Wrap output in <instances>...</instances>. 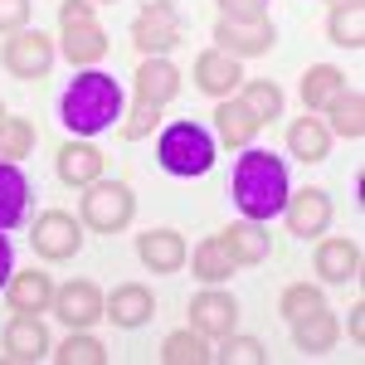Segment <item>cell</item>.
I'll return each mask as SVG.
<instances>
[{
	"label": "cell",
	"instance_id": "cell-1",
	"mask_svg": "<svg viewBox=\"0 0 365 365\" xmlns=\"http://www.w3.org/2000/svg\"><path fill=\"white\" fill-rule=\"evenodd\" d=\"M122 117H127V93L103 68H78V78L58 98V122L73 137H98V132L117 127Z\"/></svg>",
	"mask_w": 365,
	"mask_h": 365
},
{
	"label": "cell",
	"instance_id": "cell-2",
	"mask_svg": "<svg viewBox=\"0 0 365 365\" xmlns=\"http://www.w3.org/2000/svg\"><path fill=\"white\" fill-rule=\"evenodd\" d=\"M229 195H234V205H239V215H244V220H258V225H268L273 215H282V205H287V195H292L282 156L249 146V151L239 156V166H234Z\"/></svg>",
	"mask_w": 365,
	"mask_h": 365
},
{
	"label": "cell",
	"instance_id": "cell-3",
	"mask_svg": "<svg viewBox=\"0 0 365 365\" xmlns=\"http://www.w3.org/2000/svg\"><path fill=\"white\" fill-rule=\"evenodd\" d=\"M215 151H220L215 132L190 122V117H180V122H166L161 137H156V166L166 175H175V180H195V175H210Z\"/></svg>",
	"mask_w": 365,
	"mask_h": 365
},
{
	"label": "cell",
	"instance_id": "cell-4",
	"mask_svg": "<svg viewBox=\"0 0 365 365\" xmlns=\"http://www.w3.org/2000/svg\"><path fill=\"white\" fill-rule=\"evenodd\" d=\"M78 220L93 234H122V229L137 220V195L127 180H93L83 185V200H78Z\"/></svg>",
	"mask_w": 365,
	"mask_h": 365
},
{
	"label": "cell",
	"instance_id": "cell-5",
	"mask_svg": "<svg viewBox=\"0 0 365 365\" xmlns=\"http://www.w3.org/2000/svg\"><path fill=\"white\" fill-rule=\"evenodd\" d=\"M54 58H58V44L44 29H20V34H10V39L0 44V68H5L10 78H20V83L49 78Z\"/></svg>",
	"mask_w": 365,
	"mask_h": 365
},
{
	"label": "cell",
	"instance_id": "cell-6",
	"mask_svg": "<svg viewBox=\"0 0 365 365\" xmlns=\"http://www.w3.org/2000/svg\"><path fill=\"white\" fill-rule=\"evenodd\" d=\"M185 39V20L175 10V0H146L132 20V44L141 54H166Z\"/></svg>",
	"mask_w": 365,
	"mask_h": 365
},
{
	"label": "cell",
	"instance_id": "cell-7",
	"mask_svg": "<svg viewBox=\"0 0 365 365\" xmlns=\"http://www.w3.org/2000/svg\"><path fill=\"white\" fill-rule=\"evenodd\" d=\"M29 244H34V253L44 263H68V258H78V249H83V220H73L68 210H44L34 220Z\"/></svg>",
	"mask_w": 365,
	"mask_h": 365
},
{
	"label": "cell",
	"instance_id": "cell-8",
	"mask_svg": "<svg viewBox=\"0 0 365 365\" xmlns=\"http://www.w3.org/2000/svg\"><path fill=\"white\" fill-rule=\"evenodd\" d=\"M190 327H195L200 336L220 341L229 331H239V297L225 292V287H205L190 297Z\"/></svg>",
	"mask_w": 365,
	"mask_h": 365
},
{
	"label": "cell",
	"instance_id": "cell-9",
	"mask_svg": "<svg viewBox=\"0 0 365 365\" xmlns=\"http://www.w3.org/2000/svg\"><path fill=\"white\" fill-rule=\"evenodd\" d=\"M68 327V331H88L98 317H103V287L88 278H73L63 282V287H54V307H49Z\"/></svg>",
	"mask_w": 365,
	"mask_h": 365
},
{
	"label": "cell",
	"instance_id": "cell-10",
	"mask_svg": "<svg viewBox=\"0 0 365 365\" xmlns=\"http://www.w3.org/2000/svg\"><path fill=\"white\" fill-rule=\"evenodd\" d=\"M273 44H278L273 20H225L220 15V25H215V49H225L234 58H258V54H268Z\"/></svg>",
	"mask_w": 365,
	"mask_h": 365
},
{
	"label": "cell",
	"instance_id": "cell-11",
	"mask_svg": "<svg viewBox=\"0 0 365 365\" xmlns=\"http://www.w3.org/2000/svg\"><path fill=\"white\" fill-rule=\"evenodd\" d=\"M282 215H287V229L297 234V239H322L327 229H331V195L322 190V185H307V190H297V195H287L282 205Z\"/></svg>",
	"mask_w": 365,
	"mask_h": 365
},
{
	"label": "cell",
	"instance_id": "cell-12",
	"mask_svg": "<svg viewBox=\"0 0 365 365\" xmlns=\"http://www.w3.org/2000/svg\"><path fill=\"white\" fill-rule=\"evenodd\" d=\"M151 312H156V297H151L146 282H117L113 292L103 297V317L113 322L117 331H137V327H146Z\"/></svg>",
	"mask_w": 365,
	"mask_h": 365
},
{
	"label": "cell",
	"instance_id": "cell-13",
	"mask_svg": "<svg viewBox=\"0 0 365 365\" xmlns=\"http://www.w3.org/2000/svg\"><path fill=\"white\" fill-rule=\"evenodd\" d=\"M137 258L146 273H180L190 258V244L180 229H146L137 234Z\"/></svg>",
	"mask_w": 365,
	"mask_h": 365
},
{
	"label": "cell",
	"instance_id": "cell-14",
	"mask_svg": "<svg viewBox=\"0 0 365 365\" xmlns=\"http://www.w3.org/2000/svg\"><path fill=\"white\" fill-rule=\"evenodd\" d=\"M239 83H244V58L225 54V49H205V54H195V88L200 93H210V98L220 103V98H234Z\"/></svg>",
	"mask_w": 365,
	"mask_h": 365
},
{
	"label": "cell",
	"instance_id": "cell-15",
	"mask_svg": "<svg viewBox=\"0 0 365 365\" xmlns=\"http://www.w3.org/2000/svg\"><path fill=\"white\" fill-rule=\"evenodd\" d=\"M258 132H263V122H258V113H253L239 93L215 103V141H220V146H229V151L253 146V137H258Z\"/></svg>",
	"mask_w": 365,
	"mask_h": 365
},
{
	"label": "cell",
	"instance_id": "cell-16",
	"mask_svg": "<svg viewBox=\"0 0 365 365\" xmlns=\"http://www.w3.org/2000/svg\"><path fill=\"white\" fill-rule=\"evenodd\" d=\"M54 166H58V180H63V185L83 190V185H93V180L103 175L108 156H103V151H98L88 137H73V141H63V146H58Z\"/></svg>",
	"mask_w": 365,
	"mask_h": 365
},
{
	"label": "cell",
	"instance_id": "cell-17",
	"mask_svg": "<svg viewBox=\"0 0 365 365\" xmlns=\"http://www.w3.org/2000/svg\"><path fill=\"white\" fill-rule=\"evenodd\" d=\"M5 302H10V312H20V317H39V312L54 307V278H49L44 268L10 273V282H5Z\"/></svg>",
	"mask_w": 365,
	"mask_h": 365
},
{
	"label": "cell",
	"instance_id": "cell-18",
	"mask_svg": "<svg viewBox=\"0 0 365 365\" xmlns=\"http://www.w3.org/2000/svg\"><path fill=\"white\" fill-rule=\"evenodd\" d=\"M322 122H327L331 137L361 141L365 137V93H361V88H336L331 103L322 108Z\"/></svg>",
	"mask_w": 365,
	"mask_h": 365
},
{
	"label": "cell",
	"instance_id": "cell-19",
	"mask_svg": "<svg viewBox=\"0 0 365 365\" xmlns=\"http://www.w3.org/2000/svg\"><path fill=\"white\" fill-rule=\"evenodd\" d=\"M54 351V341H49V327L39 322V317H10V327H5V361H44Z\"/></svg>",
	"mask_w": 365,
	"mask_h": 365
},
{
	"label": "cell",
	"instance_id": "cell-20",
	"mask_svg": "<svg viewBox=\"0 0 365 365\" xmlns=\"http://www.w3.org/2000/svg\"><path fill=\"white\" fill-rule=\"evenodd\" d=\"M108 49H113V39H108V29L98 25H73L63 29V39H58V54L68 58L73 68H98L103 58H108Z\"/></svg>",
	"mask_w": 365,
	"mask_h": 365
},
{
	"label": "cell",
	"instance_id": "cell-21",
	"mask_svg": "<svg viewBox=\"0 0 365 365\" xmlns=\"http://www.w3.org/2000/svg\"><path fill=\"white\" fill-rule=\"evenodd\" d=\"M175 93H180V68H175L166 54H146L141 58V68H137V98L141 103L166 108Z\"/></svg>",
	"mask_w": 365,
	"mask_h": 365
},
{
	"label": "cell",
	"instance_id": "cell-22",
	"mask_svg": "<svg viewBox=\"0 0 365 365\" xmlns=\"http://www.w3.org/2000/svg\"><path fill=\"white\" fill-rule=\"evenodd\" d=\"M29 175L20 170V161H0V229H20L29 215Z\"/></svg>",
	"mask_w": 365,
	"mask_h": 365
},
{
	"label": "cell",
	"instance_id": "cell-23",
	"mask_svg": "<svg viewBox=\"0 0 365 365\" xmlns=\"http://www.w3.org/2000/svg\"><path fill=\"white\" fill-rule=\"evenodd\" d=\"M220 244H225V253L234 258V268H258V263L268 258V229L258 225V220H234V225L220 234Z\"/></svg>",
	"mask_w": 365,
	"mask_h": 365
},
{
	"label": "cell",
	"instance_id": "cell-24",
	"mask_svg": "<svg viewBox=\"0 0 365 365\" xmlns=\"http://www.w3.org/2000/svg\"><path fill=\"white\" fill-rule=\"evenodd\" d=\"M317 278L322 282H356L361 278V244L356 239H322L317 244Z\"/></svg>",
	"mask_w": 365,
	"mask_h": 365
},
{
	"label": "cell",
	"instance_id": "cell-25",
	"mask_svg": "<svg viewBox=\"0 0 365 365\" xmlns=\"http://www.w3.org/2000/svg\"><path fill=\"white\" fill-rule=\"evenodd\" d=\"M287 151H292L297 161H307V166H322V161L331 156V132H327V122L317 113L297 117V122L287 127Z\"/></svg>",
	"mask_w": 365,
	"mask_h": 365
},
{
	"label": "cell",
	"instance_id": "cell-26",
	"mask_svg": "<svg viewBox=\"0 0 365 365\" xmlns=\"http://www.w3.org/2000/svg\"><path fill=\"white\" fill-rule=\"evenodd\" d=\"M287 327H292V346H297L302 356H327V351L336 346V336H341L336 317H331L327 307L307 312V317H297V322H287Z\"/></svg>",
	"mask_w": 365,
	"mask_h": 365
},
{
	"label": "cell",
	"instance_id": "cell-27",
	"mask_svg": "<svg viewBox=\"0 0 365 365\" xmlns=\"http://www.w3.org/2000/svg\"><path fill=\"white\" fill-rule=\"evenodd\" d=\"M185 263L195 268V278L205 282V287H220V282H229L234 273H239V268H234V258L225 253V244H220V234H215V239H200L195 253H190Z\"/></svg>",
	"mask_w": 365,
	"mask_h": 365
},
{
	"label": "cell",
	"instance_id": "cell-28",
	"mask_svg": "<svg viewBox=\"0 0 365 365\" xmlns=\"http://www.w3.org/2000/svg\"><path fill=\"white\" fill-rule=\"evenodd\" d=\"M327 39L341 44V49H365V0H341V5H331Z\"/></svg>",
	"mask_w": 365,
	"mask_h": 365
},
{
	"label": "cell",
	"instance_id": "cell-29",
	"mask_svg": "<svg viewBox=\"0 0 365 365\" xmlns=\"http://www.w3.org/2000/svg\"><path fill=\"white\" fill-rule=\"evenodd\" d=\"M161 361L166 365H210L215 351H210V336H200L195 327H185V331H170L161 341Z\"/></svg>",
	"mask_w": 365,
	"mask_h": 365
},
{
	"label": "cell",
	"instance_id": "cell-30",
	"mask_svg": "<svg viewBox=\"0 0 365 365\" xmlns=\"http://www.w3.org/2000/svg\"><path fill=\"white\" fill-rule=\"evenodd\" d=\"M336 88H346V73H341L336 63H312L307 73H302V103H307V113H322Z\"/></svg>",
	"mask_w": 365,
	"mask_h": 365
},
{
	"label": "cell",
	"instance_id": "cell-31",
	"mask_svg": "<svg viewBox=\"0 0 365 365\" xmlns=\"http://www.w3.org/2000/svg\"><path fill=\"white\" fill-rule=\"evenodd\" d=\"M49 356H54L58 365H108V346L98 336H88V331H68Z\"/></svg>",
	"mask_w": 365,
	"mask_h": 365
},
{
	"label": "cell",
	"instance_id": "cell-32",
	"mask_svg": "<svg viewBox=\"0 0 365 365\" xmlns=\"http://www.w3.org/2000/svg\"><path fill=\"white\" fill-rule=\"evenodd\" d=\"M34 151V122L29 117H0V161H25Z\"/></svg>",
	"mask_w": 365,
	"mask_h": 365
},
{
	"label": "cell",
	"instance_id": "cell-33",
	"mask_svg": "<svg viewBox=\"0 0 365 365\" xmlns=\"http://www.w3.org/2000/svg\"><path fill=\"white\" fill-rule=\"evenodd\" d=\"M239 88H244L239 98L258 113V122H278L282 117V88L273 78H249V83H239Z\"/></svg>",
	"mask_w": 365,
	"mask_h": 365
},
{
	"label": "cell",
	"instance_id": "cell-34",
	"mask_svg": "<svg viewBox=\"0 0 365 365\" xmlns=\"http://www.w3.org/2000/svg\"><path fill=\"white\" fill-rule=\"evenodd\" d=\"M317 307H327V297H322L317 282H292V287H282V297H278L282 322H297V317H307V312H317Z\"/></svg>",
	"mask_w": 365,
	"mask_h": 365
},
{
	"label": "cell",
	"instance_id": "cell-35",
	"mask_svg": "<svg viewBox=\"0 0 365 365\" xmlns=\"http://www.w3.org/2000/svg\"><path fill=\"white\" fill-rule=\"evenodd\" d=\"M215 361H225V365H268V351H263V341H258V336H239V331H229V336H220Z\"/></svg>",
	"mask_w": 365,
	"mask_h": 365
},
{
	"label": "cell",
	"instance_id": "cell-36",
	"mask_svg": "<svg viewBox=\"0 0 365 365\" xmlns=\"http://www.w3.org/2000/svg\"><path fill=\"white\" fill-rule=\"evenodd\" d=\"M156 122H161V108L137 98V103H132V113H127V122H122V137H127V141L151 137V132H156Z\"/></svg>",
	"mask_w": 365,
	"mask_h": 365
},
{
	"label": "cell",
	"instance_id": "cell-37",
	"mask_svg": "<svg viewBox=\"0 0 365 365\" xmlns=\"http://www.w3.org/2000/svg\"><path fill=\"white\" fill-rule=\"evenodd\" d=\"M29 0H0V39H10V34H20L29 29Z\"/></svg>",
	"mask_w": 365,
	"mask_h": 365
},
{
	"label": "cell",
	"instance_id": "cell-38",
	"mask_svg": "<svg viewBox=\"0 0 365 365\" xmlns=\"http://www.w3.org/2000/svg\"><path fill=\"white\" fill-rule=\"evenodd\" d=\"M93 10H98L93 0H63V5H58V29H73V25H93V20H98Z\"/></svg>",
	"mask_w": 365,
	"mask_h": 365
},
{
	"label": "cell",
	"instance_id": "cell-39",
	"mask_svg": "<svg viewBox=\"0 0 365 365\" xmlns=\"http://www.w3.org/2000/svg\"><path fill=\"white\" fill-rule=\"evenodd\" d=\"M225 20H268V0H220Z\"/></svg>",
	"mask_w": 365,
	"mask_h": 365
},
{
	"label": "cell",
	"instance_id": "cell-40",
	"mask_svg": "<svg viewBox=\"0 0 365 365\" xmlns=\"http://www.w3.org/2000/svg\"><path fill=\"white\" fill-rule=\"evenodd\" d=\"M10 273H15V249H10V239H5V229H0V287L10 282Z\"/></svg>",
	"mask_w": 365,
	"mask_h": 365
},
{
	"label": "cell",
	"instance_id": "cell-41",
	"mask_svg": "<svg viewBox=\"0 0 365 365\" xmlns=\"http://www.w3.org/2000/svg\"><path fill=\"white\" fill-rule=\"evenodd\" d=\"M346 327H351V341L361 346L365 341V302H351V322H346Z\"/></svg>",
	"mask_w": 365,
	"mask_h": 365
},
{
	"label": "cell",
	"instance_id": "cell-42",
	"mask_svg": "<svg viewBox=\"0 0 365 365\" xmlns=\"http://www.w3.org/2000/svg\"><path fill=\"white\" fill-rule=\"evenodd\" d=\"M327 5H341V0H327Z\"/></svg>",
	"mask_w": 365,
	"mask_h": 365
},
{
	"label": "cell",
	"instance_id": "cell-43",
	"mask_svg": "<svg viewBox=\"0 0 365 365\" xmlns=\"http://www.w3.org/2000/svg\"><path fill=\"white\" fill-rule=\"evenodd\" d=\"M0 117H5V103H0Z\"/></svg>",
	"mask_w": 365,
	"mask_h": 365
},
{
	"label": "cell",
	"instance_id": "cell-44",
	"mask_svg": "<svg viewBox=\"0 0 365 365\" xmlns=\"http://www.w3.org/2000/svg\"><path fill=\"white\" fill-rule=\"evenodd\" d=\"M93 5H98V0H93Z\"/></svg>",
	"mask_w": 365,
	"mask_h": 365
}]
</instances>
